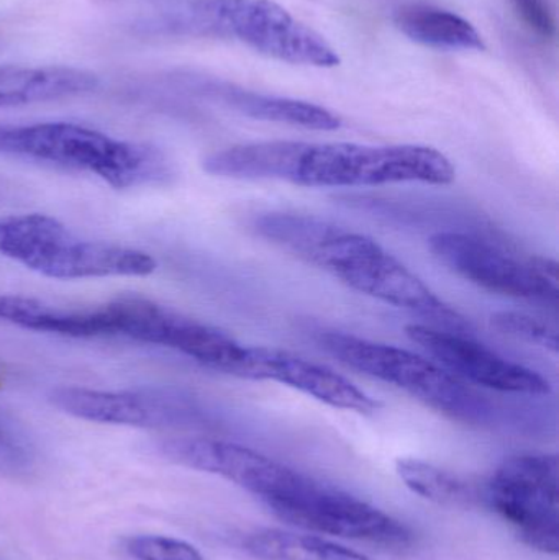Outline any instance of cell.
I'll return each instance as SVG.
<instances>
[{"label": "cell", "instance_id": "277c9868", "mask_svg": "<svg viewBox=\"0 0 559 560\" xmlns=\"http://www.w3.org/2000/svg\"><path fill=\"white\" fill-rule=\"evenodd\" d=\"M0 255L59 280L143 278L156 271L148 253L72 235L48 215L0 219Z\"/></svg>", "mask_w": 559, "mask_h": 560}, {"label": "cell", "instance_id": "30bf717a", "mask_svg": "<svg viewBox=\"0 0 559 560\" xmlns=\"http://www.w3.org/2000/svg\"><path fill=\"white\" fill-rule=\"evenodd\" d=\"M49 401L58 410L94 423L133 428H170L199 420L200 408L186 392L170 387L133 390L53 388Z\"/></svg>", "mask_w": 559, "mask_h": 560}, {"label": "cell", "instance_id": "4fadbf2b", "mask_svg": "<svg viewBox=\"0 0 559 560\" xmlns=\"http://www.w3.org/2000/svg\"><path fill=\"white\" fill-rule=\"evenodd\" d=\"M232 374L255 381L279 382L311 395L322 404L354 413L373 415L380 408L376 400L343 375L281 349L245 346Z\"/></svg>", "mask_w": 559, "mask_h": 560}, {"label": "cell", "instance_id": "2e32d148", "mask_svg": "<svg viewBox=\"0 0 559 560\" xmlns=\"http://www.w3.org/2000/svg\"><path fill=\"white\" fill-rule=\"evenodd\" d=\"M223 98L226 104L256 120L321 131H334L341 127V118L337 114L312 102L255 94V92L236 91V89L223 92Z\"/></svg>", "mask_w": 559, "mask_h": 560}, {"label": "cell", "instance_id": "8992f818", "mask_svg": "<svg viewBox=\"0 0 559 560\" xmlns=\"http://www.w3.org/2000/svg\"><path fill=\"white\" fill-rule=\"evenodd\" d=\"M183 28L233 36L269 58L291 65L335 68L337 49L275 0H193L173 12Z\"/></svg>", "mask_w": 559, "mask_h": 560}, {"label": "cell", "instance_id": "5bb4252c", "mask_svg": "<svg viewBox=\"0 0 559 560\" xmlns=\"http://www.w3.org/2000/svg\"><path fill=\"white\" fill-rule=\"evenodd\" d=\"M253 229L282 252L331 276L366 236L318 217L298 213H266L255 220Z\"/></svg>", "mask_w": 559, "mask_h": 560}, {"label": "cell", "instance_id": "7a4b0ae2", "mask_svg": "<svg viewBox=\"0 0 559 560\" xmlns=\"http://www.w3.org/2000/svg\"><path fill=\"white\" fill-rule=\"evenodd\" d=\"M0 154L91 174L118 190L164 186L174 177L158 148L69 121L0 125Z\"/></svg>", "mask_w": 559, "mask_h": 560}, {"label": "cell", "instance_id": "ffe728a7", "mask_svg": "<svg viewBox=\"0 0 559 560\" xmlns=\"http://www.w3.org/2000/svg\"><path fill=\"white\" fill-rule=\"evenodd\" d=\"M125 551L135 560H206L189 542L167 536H135L125 542Z\"/></svg>", "mask_w": 559, "mask_h": 560}, {"label": "cell", "instance_id": "8fae6325", "mask_svg": "<svg viewBox=\"0 0 559 560\" xmlns=\"http://www.w3.org/2000/svg\"><path fill=\"white\" fill-rule=\"evenodd\" d=\"M406 335L462 381L491 390L532 397L551 392L550 382L544 375L496 354L463 332L435 326L409 325Z\"/></svg>", "mask_w": 559, "mask_h": 560}, {"label": "cell", "instance_id": "44dd1931", "mask_svg": "<svg viewBox=\"0 0 559 560\" xmlns=\"http://www.w3.org/2000/svg\"><path fill=\"white\" fill-rule=\"evenodd\" d=\"M519 19L537 35L550 38L555 35V20L545 0H512Z\"/></svg>", "mask_w": 559, "mask_h": 560}, {"label": "cell", "instance_id": "6da1fadb", "mask_svg": "<svg viewBox=\"0 0 559 560\" xmlns=\"http://www.w3.org/2000/svg\"><path fill=\"white\" fill-rule=\"evenodd\" d=\"M0 322L75 339H127L173 349L206 368L232 374L245 346L206 323L141 296L92 308H59L30 296H0Z\"/></svg>", "mask_w": 559, "mask_h": 560}, {"label": "cell", "instance_id": "3957f363", "mask_svg": "<svg viewBox=\"0 0 559 560\" xmlns=\"http://www.w3.org/2000/svg\"><path fill=\"white\" fill-rule=\"evenodd\" d=\"M317 342L347 368L394 385L452 420L494 423L496 408L488 398L422 355L340 331L318 332Z\"/></svg>", "mask_w": 559, "mask_h": 560}, {"label": "cell", "instance_id": "ba28073f", "mask_svg": "<svg viewBox=\"0 0 559 560\" xmlns=\"http://www.w3.org/2000/svg\"><path fill=\"white\" fill-rule=\"evenodd\" d=\"M429 246L449 271L489 292L558 305V265L554 259L521 258L473 233L440 232L430 238Z\"/></svg>", "mask_w": 559, "mask_h": 560}, {"label": "cell", "instance_id": "9a60e30c", "mask_svg": "<svg viewBox=\"0 0 559 560\" xmlns=\"http://www.w3.org/2000/svg\"><path fill=\"white\" fill-rule=\"evenodd\" d=\"M396 25L412 42L430 48L446 51H482L486 48L475 25L450 10L410 3L397 10Z\"/></svg>", "mask_w": 559, "mask_h": 560}, {"label": "cell", "instance_id": "d6986e66", "mask_svg": "<svg viewBox=\"0 0 559 560\" xmlns=\"http://www.w3.org/2000/svg\"><path fill=\"white\" fill-rule=\"evenodd\" d=\"M491 325L496 331L511 338L522 339L531 345L540 346L548 351H558L557 329L550 328L547 323L532 318L521 312H498L491 316Z\"/></svg>", "mask_w": 559, "mask_h": 560}, {"label": "cell", "instance_id": "ac0fdd59", "mask_svg": "<svg viewBox=\"0 0 559 560\" xmlns=\"http://www.w3.org/2000/svg\"><path fill=\"white\" fill-rule=\"evenodd\" d=\"M396 472L410 492L439 505L468 506L479 499L471 483L427 460L400 457Z\"/></svg>", "mask_w": 559, "mask_h": 560}, {"label": "cell", "instance_id": "9c48e42d", "mask_svg": "<svg viewBox=\"0 0 559 560\" xmlns=\"http://www.w3.org/2000/svg\"><path fill=\"white\" fill-rule=\"evenodd\" d=\"M266 505L276 516L322 535L404 548L412 533L399 520L364 500L299 472L294 482Z\"/></svg>", "mask_w": 559, "mask_h": 560}, {"label": "cell", "instance_id": "e0dca14e", "mask_svg": "<svg viewBox=\"0 0 559 560\" xmlns=\"http://www.w3.org/2000/svg\"><path fill=\"white\" fill-rule=\"evenodd\" d=\"M243 546L258 560H373L321 536L286 529H258L246 536Z\"/></svg>", "mask_w": 559, "mask_h": 560}, {"label": "cell", "instance_id": "5b68a950", "mask_svg": "<svg viewBox=\"0 0 559 560\" xmlns=\"http://www.w3.org/2000/svg\"><path fill=\"white\" fill-rule=\"evenodd\" d=\"M455 177L452 161L435 148L299 141L288 183L302 187H368L397 183L449 186Z\"/></svg>", "mask_w": 559, "mask_h": 560}, {"label": "cell", "instance_id": "7402d4cb", "mask_svg": "<svg viewBox=\"0 0 559 560\" xmlns=\"http://www.w3.org/2000/svg\"><path fill=\"white\" fill-rule=\"evenodd\" d=\"M13 453H15V450H13L12 443L9 441V436L0 428V456H10Z\"/></svg>", "mask_w": 559, "mask_h": 560}, {"label": "cell", "instance_id": "7c38bea8", "mask_svg": "<svg viewBox=\"0 0 559 560\" xmlns=\"http://www.w3.org/2000/svg\"><path fill=\"white\" fill-rule=\"evenodd\" d=\"M161 453L180 466L223 477L268 503L295 477V470L265 454L229 441L174 438L161 443Z\"/></svg>", "mask_w": 559, "mask_h": 560}, {"label": "cell", "instance_id": "52a82bcc", "mask_svg": "<svg viewBox=\"0 0 559 560\" xmlns=\"http://www.w3.org/2000/svg\"><path fill=\"white\" fill-rule=\"evenodd\" d=\"M558 457L527 453L508 457L485 486V502L528 548L559 552Z\"/></svg>", "mask_w": 559, "mask_h": 560}]
</instances>
